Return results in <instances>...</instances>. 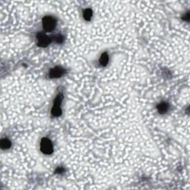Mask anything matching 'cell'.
<instances>
[{"label":"cell","mask_w":190,"mask_h":190,"mask_svg":"<svg viewBox=\"0 0 190 190\" xmlns=\"http://www.w3.org/2000/svg\"><path fill=\"white\" fill-rule=\"evenodd\" d=\"M57 25V20L51 16H46L42 19V26L46 32H51Z\"/></svg>","instance_id":"6da1fadb"},{"label":"cell","mask_w":190,"mask_h":190,"mask_svg":"<svg viewBox=\"0 0 190 190\" xmlns=\"http://www.w3.org/2000/svg\"><path fill=\"white\" fill-rule=\"evenodd\" d=\"M62 99H63V96L62 94L60 93L57 95V97H56L55 100H54V106H53L52 109H51V114L54 117H60L62 114V110H61V103H62Z\"/></svg>","instance_id":"7a4b0ae2"},{"label":"cell","mask_w":190,"mask_h":190,"mask_svg":"<svg viewBox=\"0 0 190 190\" xmlns=\"http://www.w3.org/2000/svg\"><path fill=\"white\" fill-rule=\"evenodd\" d=\"M40 150L43 154H47V155L52 154L53 151H54L53 144L48 138L44 137L41 140Z\"/></svg>","instance_id":"3957f363"},{"label":"cell","mask_w":190,"mask_h":190,"mask_svg":"<svg viewBox=\"0 0 190 190\" xmlns=\"http://www.w3.org/2000/svg\"><path fill=\"white\" fill-rule=\"evenodd\" d=\"M36 38H37V46L39 47L45 48L50 44L51 39L49 36H48L46 34L42 32H39L36 34Z\"/></svg>","instance_id":"277c9868"},{"label":"cell","mask_w":190,"mask_h":190,"mask_svg":"<svg viewBox=\"0 0 190 190\" xmlns=\"http://www.w3.org/2000/svg\"><path fill=\"white\" fill-rule=\"evenodd\" d=\"M65 71L64 68L60 66H57L50 69L49 72V76L50 78H59V77H61L65 74Z\"/></svg>","instance_id":"5b68a950"},{"label":"cell","mask_w":190,"mask_h":190,"mask_svg":"<svg viewBox=\"0 0 190 190\" xmlns=\"http://www.w3.org/2000/svg\"><path fill=\"white\" fill-rule=\"evenodd\" d=\"M169 104H168L167 102H161L157 106V109H158V112H159L160 114H165L166 112L168 111L169 110Z\"/></svg>","instance_id":"8992f818"},{"label":"cell","mask_w":190,"mask_h":190,"mask_svg":"<svg viewBox=\"0 0 190 190\" xmlns=\"http://www.w3.org/2000/svg\"><path fill=\"white\" fill-rule=\"evenodd\" d=\"M0 146H1L2 149L3 150L8 149H10L11 146V142L8 140V138H3V139H2L1 141H0Z\"/></svg>","instance_id":"52a82bcc"},{"label":"cell","mask_w":190,"mask_h":190,"mask_svg":"<svg viewBox=\"0 0 190 190\" xmlns=\"http://www.w3.org/2000/svg\"><path fill=\"white\" fill-rule=\"evenodd\" d=\"M109 60V54H108L107 52H104L102 53V55L100 56L99 60V62L100 65H102V66H105L108 64Z\"/></svg>","instance_id":"ba28073f"},{"label":"cell","mask_w":190,"mask_h":190,"mask_svg":"<svg viewBox=\"0 0 190 190\" xmlns=\"http://www.w3.org/2000/svg\"><path fill=\"white\" fill-rule=\"evenodd\" d=\"M93 16V11L90 8H87L83 11V18L86 21H90Z\"/></svg>","instance_id":"9c48e42d"},{"label":"cell","mask_w":190,"mask_h":190,"mask_svg":"<svg viewBox=\"0 0 190 190\" xmlns=\"http://www.w3.org/2000/svg\"><path fill=\"white\" fill-rule=\"evenodd\" d=\"M54 40L57 43H62L64 40V38L63 36H62V35H61V34H57V35L54 36Z\"/></svg>","instance_id":"30bf717a"},{"label":"cell","mask_w":190,"mask_h":190,"mask_svg":"<svg viewBox=\"0 0 190 190\" xmlns=\"http://www.w3.org/2000/svg\"><path fill=\"white\" fill-rule=\"evenodd\" d=\"M55 172L56 173H60V174H61V173L64 172V169L62 167H58L56 169Z\"/></svg>","instance_id":"8fae6325"},{"label":"cell","mask_w":190,"mask_h":190,"mask_svg":"<svg viewBox=\"0 0 190 190\" xmlns=\"http://www.w3.org/2000/svg\"><path fill=\"white\" fill-rule=\"evenodd\" d=\"M184 20H185V21H187V22L189 20V12H187V13H186V15H184Z\"/></svg>","instance_id":"7c38bea8"}]
</instances>
